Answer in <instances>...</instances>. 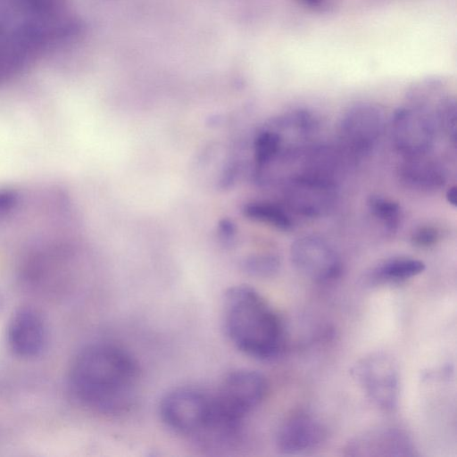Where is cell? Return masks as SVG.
<instances>
[{
	"instance_id": "obj_1",
	"label": "cell",
	"mask_w": 457,
	"mask_h": 457,
	"mask_svg": "<svg viewBox=\"0 0 457 457\" xmlns=\"http://www.w3.org/2000/svg\"><path fill=\"white\" fill-rule=\"evenodd\" d=\"M68 378L72 395L81 404L99 413L117 415L136 401L139 369L124 349L94 344L74 358Z\"/></svg>"
},
{
	"instance_id": "obj_2",
	"label": "cell",
	"mask_w": 457,
	"mask_h": 457,
	"mask_svg": "<svg viewBox=\"0 0 457 457\" xmlns=\"http://www.w3.org/2000/svg\"><path fill=\"white\" fill-rule=\"evenodd\" d=\"M223 317L226 332L240 351L261 360L272 359L280 352V320L254 288L230 287L224 297Z\"/></svg>"
},
{
	"instance_id": "obj_3",
	"label": "cell",
	"mask_w": 457,
	"mask_h": 457,
	"mask_svg": "<svg viewBox=\"0 0 457 457\" xmlns=\"http://www.w3.org/2000/svg\"><path fill=\"white\" fill-rule=\"evenodd\" d=\"M267 388L266 378L256 370L239 369L228 373L212 395L215 420L240 434L245 418L262 402Z\"/></svg>"
},
{
	"instance_id": "obj_4",
	"label": "cell",
	"mask_w": 457,
	"mask_h": 457,
	"mask_svg": "<svg viewBox=\"0 0 457 457\" xmlns=\"http://www.w3.org/2000/svg\"><path fill=\"white\" fill-rule=\"evenodd\" d=\"M160 414L168 428L202 445L213 424L212 395L194 387L173 389L162 399Z\"/></svg>"
},
{
	"instance_id": "obj_5",
	"label": "cell",
	"mask_w": 457,
	"mask_h": 457,
	"mask_svg": "<svg viewBox=\"0 0 457 457\" xmlns=\"http://www.w3.org/2000/svg\"><path fill=\"white\" fill-rule=\"evenodd\" d=\"M435 125L434 117L423 106L399 107L391 120L395 148L405 159L424 157L433 148Z\"/></svg>"
},
{
	"instance_id": "obj_6",
	"label": "cell",
	"mask_w": 457,
	"mask_h": 457,
	"mask_svg": "<svg viewBox=\"0 0 457 457\" xmlns=\"http://www.w3.org/2000/svg\"><path fill=\"white\" fill-rule=\"evenodd\" d=\"M353 377L378 408L393 411L397 406L399 374L394 359L385 353H370L352 370Z\"/></svg>"
},
{
	"instance_id": "obj_7",
	"label": "cell",
	"mask_w": 457,
	"mask_h": 457,
	"mask_svg": "<svg viewBox=\"0 0 457 457\" xmlns=\"http://www.w3.org/2000/svg\"><path fill=\"white\" fill-rule=\"evenodd\" d=\"M294 267L316 282L337 278L342 270L341 260L334 248L322 237L310 235L297 238L290 247Z\"/></svg>"
},
{
	"instance_id": "obj_8",
	"label": "cell",
	"mask_w": 457,
	"mask_h": 457,
	"mask_svg": "<svg viewBox=\"0 0 457 457\" xmlns=\"http://www.w3.org/2000/svg\"><path fill=\"white\" fill-rule=\"evenodd\" d=\"M384 127L382 109L370 103L357 104L349 108L341 119V138L353 152L364 154L376 145Z\"/></svg>"
},
{
	"instance_id": "obj_9",
	"label": "cell",
	"mask_w": 457,
	"mask_h": 457,
	"mask_svg": "<svg viewBox=\"0 0 457 457\" xmlns=\"http://www.w3.org/2000/svg\"><path fill=\"white\" fill-rule=\"evenodd\" d=\"M7 343L12 352L21 358H35L47 344V326L42 314L31 307L17 310L7 324Z\"/></svg>"
},
{
	"instance_id": "obj_10",
	"label": "cell",
	"mask_w": 457,
	"mask_h": 457,
	"mask_svg": "<svg viewBox=\"0 0 457 457\" xmlns=\"http://www.w3.org/2000/svg\"><path fill=\"white\" fill-rule=\"evenodd\" d=\"M336 187L330 180L318 176H299L289 181L285 197L289 206L299 214L317 217L334 204Z\"/></svg>"
},
{
	"instance_id": "obj_11",
	"label": "cell",
	"mask_w": 457,
	"mask_h": 457,
	"mask_svg": "<svg viewBox=\"0 0 457 457\" xmlns=\"http://www.w3.org/2000/svg\"><path fill=\"white\" fill-rule=\"evenodd\" d=\"M325 436L326 430L317 419L298 413L282 423L276 436V445L281 453L298 454L316 448Z\"/></svg>"
},
{
	"instance_id": "obj_12",
	"label": "cell",
	"mask_w": 457,
	"mask_h": 457,
	"mask_svg": "<svg viewBox=\"0 0 457 457\" xmlns=\"http://www.w3.org/2000/svg\"><path fill=\"white\" fill-rule=\"evenodd\" d=\"M351 456H412L414 447L409 436L397 428H378L365 432L347 443Z\"/></svg>"
},
{
	"instance_id": "obj_13",
	"label": "cell",
	"mask_w": 457,
	"mask_h": 457,
	"mask_svg": "<svg viewBox=\"0 0 457 457\" xmlns=\"http://www.w3.org/2000/svg\"><path fill=\"white\" fill-rule=\"evenodd\" d=\"M397 176L403 187L427 193L441 189L447 179L446 170L440 163L423 157L406 159L398 168Z\"/></svg>"
},
{
	"instance_id": "obj_14",
	"label": "cell",
	"mask_w": 457,
	"mask_h": 457,
	"mask_svg": "<svg viewBox=\"0 0 457 457\" xmlns=\"http://www.w3.org/2000/svg\"><path fill=\"white\" fill-rule=\"evenodd\" d=\"M425 268V263L420 260L395 257L378 264L372 274L382 280H403L421 273Z\"/></svg>"
},
{
	"instance_id": "obj_15",
	"label": "cell",
	"mask_w": 457,
	"mask_h": 457,
	"mask_svg": "<svg viewBox=\"0 0 457 457\" xmlns=\"http://www.w3.org/2000/svg\"><path fill=\"white\" fill-rule=\"evenodd\" d=\"M367 207L387 232L393 233L398 229L403 220V210L397 202L379 195H371L367 199Z\"/></svg>"
},
{
	"instance_id": "obj_16",
	"label": "cell",
	"mask_w": 457,
	"mask_h": 457,
	"mask_svg": "<svg viewBox=\"0 0 457 457\" xmlns=\"http://www.w3.org/2000/svg\"><path fill=\"white\" fill-rule=\"evenodd\" d=\"M244 215L254 221L265 223L281 230L291 228L287 214L278 206L266 202H251L243 209Z\"/></svg>"
},
{
	"instance_id": "obj_17",
	"label": "cell",
	"mask_w": 457,
	"mask_h": 457,
	"mask_svg": "<svg viewBox=\"0 0 457 457\" xmlns=\"http://www.w3.org/2000/svg\"><path fill=\"white\" fill-rule=\"evenodd\" d=\"M16 10L31 15L37 22H54V18L60 12L64 0H4Z\"/></svg>"
},
{
	"instance_id": "obj_18",
	"label": "cell",
	"mask_w": 457,
	"mask_h": 457,
	"mask_svg": "<svg viewBox=\"0 0 457 457\" xmlns=\"http://www.w3.org/2000/svg\"><path fill=\"white\" fill-rule=\"evenodd\" d=\"M280 261L272 253H257L248 256L243 262L244 270L257 278H270L278 273Z\"/></svg>"
},
{
	"instance_id": "obj_19",
	"label": "cell",
	"mask_w": 457,
	"mask_h": 457,
	"mask_svg": "<svg viewBox=\"0 0 457 457\" xmlns=\"http://www.w3.org/2000/svg\"><path fill=\"white\" fill-rule=\"evenodd\" d=\"M282 138L279 133L266 129L259 133L254 141L255 160L259 165H265L278 153Z\"/></svg>"
},
{
	"instance_id": "obj_20",
	"label": "cell",
	"mask_w": 457,
	"mask_h": 457,
	"mask_svg": "<svg viewBox=\"0 0 457 457\" xmlns=\"http://www.w3.org/2000/svg\"><path fill=\"white\" fill-rule=\"evenodd\" d=\"M456 110L455 100L450 98L441 100L437 107V120L453 143L456 141Z\"/></svg>"
},
{
	"instance_id": "obj_21",
	"label": "cell",
	"mask_w": 457,
	"mask_h": 457,
	"mask_svg": "<svg viewBox=\"0 0 457 457\" xmlns=\"http://www.w3.org/2000/svg\"><path fill=\"white\" fill-rule=\"evenodd\" d=\"M21 195L14 187H0V223L11 218L21 204Z\"/></svg>"
},
{
	"instance_id": "obj_22",
	"label": "cell",
	"mask_w": 457,
	"mask_h": 457,
	"mask_svg": "<svg viewBox=\"0 0 457 457\" xmlns=\"http://www.w3.org/2000/svg\"><path fill=\"white\" fill-rule=\"evenodd\" d=\"M440 237L439 230L431 225H421L413 229L411 241L418 247H428L436 243Z\"/></svg>"
},
{
	"instance_id": "obj_23",
	"label": "cell",
	"mask_w": 457,
	"mask_h": 457,
	"mask_svg": "<svg viewBox=\"0 0 457 457\" xmlns=\"http://www.w3.org/2000/svg\"><path fill=\"white\" fill-rule=\"evenodd\" d=\"M218 233L222 241L228 243L234 239L237 233L236 224L228 219L222 220L219 223Z\"/></svg>"
},
{
	"instance_id": "obj_24",
	"label": "cell",
	"mask_w": 457,
	"mask_h": 457,
	"mask_svg": "<svg viewBox=\"0 0 457 457\" xmlns=\"http://www.w3.org/2000/svg\"><path fill=\"white\" fill-rule=\"evenodd\" d=\"M456 189H457L456 187L453 186V187H449L445 193V198H446L447 202L454 207L457 205V190Z\"/></svg>"
}]
</instances>
